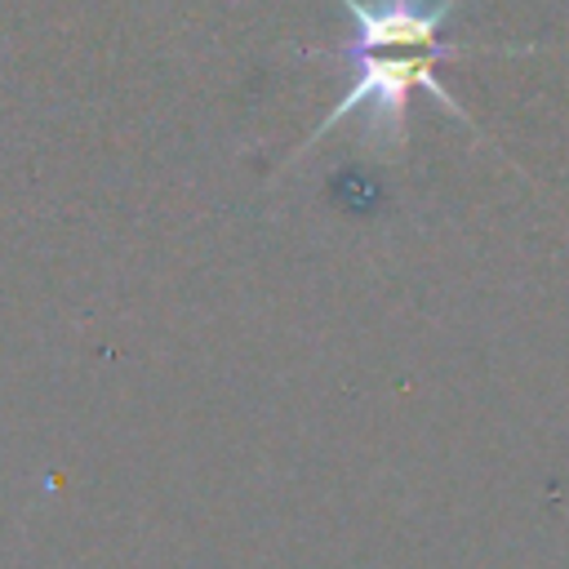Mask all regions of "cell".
I'll return each instance as SVG.
<instances>
[{
    "instance_id": "6da1fadb",
    "label": "cell",
    "mask_w": 569,
    "mask_h": 569,
    "mask_svg": "<svg viewBox=\"0 0 569 569\" xmlns=\"http://www.w3.org/2000/svg\"><path fill=\"white\" fill-rule=\"evenodd\" d=\"M342 62H351V80L342 89V98L329 107V116L307 133V142L298 147L311 151L325 133H333L351 111H365V129H360V147H369L373 156L391 160L405 151V138H409V93L413 89H427L449 116H458L467 129L471 116L462 111V102L440 84L436 76V62H445V53H338Z\"/></svg>"
},
{
    "instance_id": "7a4b0ae2",
    "label": "cell",
    "mask_w": 569,
    "mask_h": 569,
    "mask_svg": "<svg viewBox=\"0 0 569 569\" xmlns=\"http://www.w3.org/2000/svg\"><path fill=\"white\" fill-rule=\"evenodd\" d=\"M458 4L462 0H342V9L351 18V40H342L338 53H391V49H409V53L462 58V53H471L467 44L440 40V31L449 27V18H453Z\"/></svg>"
}]
</instances>
